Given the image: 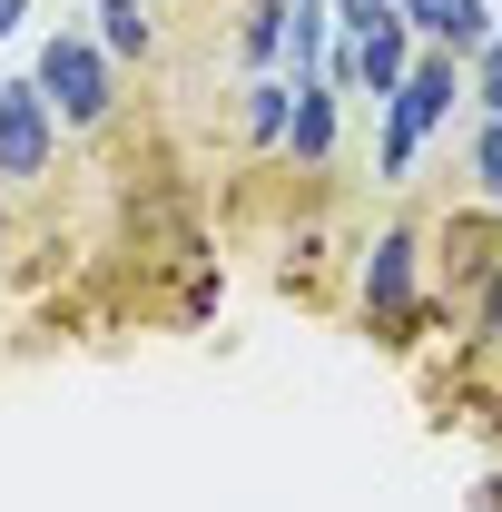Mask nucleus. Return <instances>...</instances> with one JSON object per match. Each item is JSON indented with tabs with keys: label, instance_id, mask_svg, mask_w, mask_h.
I'll return each instance as SVG.
<instances>
[{
	"label": "nucleus",
	"instance_id": "obj_1",
	"mask_svg": "<svg viewBox=\"0 0 502 512\" xmlns=\"http://www.w3.org/2000/svg\"><path fill=\"white\" fill-rule=\"evenodd\" d=\"M424 227H375L365 247H355V316H365V335H384V345H414V325L434 316V276H424Z\"/></svg>",
	"mask_w": 502,
	"mask_h": 512
},
{
	"label": "nucleus",
	"instance_id": "obj_2",
	"mask_svg": "<svg viewBox=\"0 0 502 512\" xmlns=\"http://www.w3.org/2000/svg\"><path fill=\"white\" fill-rule=\"evenodd\" d=\"M119 79H128V69L109 60L89 30H50V40H40V60H30V89L50 99L60 138H99V128L119 119Z\"/></svg>",
	"mask_w": 502,
	"mask_h": 512
},
{
	"label": "nucleus",
	"instance_id": "obj_3",
	"mask_svg": "<svg viewBox=\"0 0 502 512\" xmlns=\"http://www.w3.org/2000/svg\"><path fill=\"white\" fill-rule=\"evenodd\" d=\"M453 99H463V60L453 50H414L404 69V89L384 99V138H375V188H404L414 178V158H424V138L453 119Z\"/></svg>",
	"mask_w": 502,
	"mask_h": 512
},
{
	"label": "nucleus",
	"instance_id": "obj_4",
	"mask_svg": "<svg viewBox=\"0 0 502 512\" xmlns=\"http://www.w3.org/2000/svg\"><path fill=\"white\" fill-rule=\"evenodd\" d=\"M60 168V119L30 79H0V188H40Z\"/></svg>",
	"mask_w": 502,
	"mask_h": 512
},
{
	"label": "nucleus",
	"instance_id": "obj_5",
	"mask_svg": "<svg viewBox=\"0 0 502 512\" xmlns=\"http://www.w3.org/2000/svg\"><path fill=\"white\" fill-rule=\"evenodd\" d=\"M335 148H345V89H335V79H306V89H296V109H286L276 158L315 178V168H335Z\"/></svg>",
	"mask_w": 502,
	"mask_h": 512
},
{
	"label": "nucleus",
	"instance_id": "obj_6",
	"mask_svg": "<svg viewBox=\"0 0 502 512\" xmlns=\"http://www.w3.org/2000/svg\"><path fill=\"white\" fill-rule=\"evenodd\" d=\"M424 247H443V256H424L434 296H473V286L493 276V256H502V227L493 217H463V227H443V237H424Z\"/></svg>",
	"mask_w": 502,
	"mask_h": 512
},
{
	"label": "nucleus",
	"instance_id": "obj_7",
	"mask_svg": "<svg viewBox=\"0 0 502 512\" xmlns=\"http://www.w3.org/2000/svg\"><path fill=\"white\" fill-rule=\"evenodd\" d=\"M89 40H99L119 69H148V60H158V20H148V0H89Z\"/></svg>",
	"mask_w": 502,
	"mask_h": 512
},
{
	"label": "nucleus",
	"instance_id": "obj_8",
	"mask_svg": "<svg viewBox=\"0 0 502 512\" xmlns=\"http://www.w3.org/2000/svg\"><path fill=\"white\" fill-rule=\"evenodd\" d=\"M286 109H296V79H276V69L237 89V138H247L256 158H276V138H286Z\"/></svg>",
	"mask_w": 502,
	"mask_h": 512
},
{
	"label": "nucleus",
	"instance_id": "obj_9",
	"mask_svg": "<svg viewBox=\"0 0 502 512\" xmlns=\"http://www.w3.org/2000/svg\"><path fill=\"white\" fill-rule=\"evenodd\" d=\"M286 10H296V0H247V10H237V69H247V79H266V69L286 79Z\"/></svg>",
	"mask_w": 502,
	"mask_h": 512
},
{
	"label": "nucleus",
	"instance_id": "obj_10",
	"mask_svg": "<svg viewBox=\"0 0 502 512\" xmlns=\"http://www.w3.org/2000/svg\"><path fill=\"white\" fill-rule=\"evenodd\" d=\"M493 40V0H443V20H434V40L424 50H453V60H473Z\"/></svg>",
	"mask_w": 502,
	"mask_h": 512
},
{
	"label": "nucleus",
	"instance_id": "obj_11",
	"mask_svg": "<svg viewBox=\"0 0 502 512\" xmlns=\"http://www.w3.org/2000/svg\"><path fill=\"white\" fill-rule=\"evenodd\" d=\"M473 188H502V119H473Z\"/></svg>",
	"mask_w": 502,
	"mask_h": 512
},
{
	"label": "nucleus",
	"instance_id": "obj_12",
	"mask_svg": "<svg viewBox=\"0 0 502 512\" xmlns=\"http://www.w3.org/2000/svg\"><path fill=\"white\" fill-rule=\"evenodd\" d=\"M335 10V40H365L375 20H394V0H325Z\"/></svg>",
	"mask_w": 502,
	"mask_h": 512
},
{
	"label": "nucleus",
	"instance_id": "obj_13",
	"mask_svg": "<svg viewBox=\"0 0 502 512\" xmlns=\"http://www.w3.org/2000/svg\"><path fill=\"white\" fill-rule=\"evenodd\" d=\"M217 296H227V276H217V266H188V296H178V316H217Z\"/></svg>",
	"mask_w": 502,
	"mask_h": 512
},
{
	"label": "nucleus",
	"instance_id": "obj_14",
	"mask_svg": "<svg viewBox=\"0 0 502 512\" xmlns=\"http://www.w3.org/2000/svg\"><path fill=\"white\" fill-rule=\"evenodd\" d=\"M463 99H473L483 119H502V69H463Z\"/></svg>",
	"mask_w": 502,
	"mask_h": 512
},
{
	"label": "nucleus",
	"instance_id": "obj_15",
	"mask_svg": "<svg viewBox=\"0 0 502 512\" xmlns=\"http://www.w3.org/2000/svg\"><path fill=\"white\" fill-rule=\"evenodd\" d=\"M394 20L414 30V40H434V20H443V0H394Z\"/></svg>",
	"mask_w": 502,
	"mask_h": 512
},
{
	"label": "nucleus",
	"instance_id": "obj_16",
	"mask_svg": "<svg viewBox=\"0 0 502 512\" xmlns=\"http://www.w3.org/2000/svg\"><path fill=\"white\" fill-rule=\"evenodd\" d=\"M463 69H502V20H493V40H483V50H473Z\"/></svg>",
	"mask_w": 502,
	"mask_h": 512
},
{
	"label": "nucleus",
	"instance_id": "obj_17",
	"mask_svg": "<svg viewBox=\"0 0 502 512\" xmlns=\"http://www.w3.org/2000/svg\"><path fill=\"white\" fill-rule=\"evenodd\" d=\"M20 20H30V0H0V40H10V30H20Z\"/></svg>",
	"mask_w": 502,
	"mask_h": 512
},
{
	"label": "nucleus",
	"instance_id": "obj_18",
	"mask_svg": "<svg viewBox=\"0 0 502 512\" xmlns=\"http://www.w3.org/2000/svg\"><path fill=\"white\" fill-rule=\"evenodd\" d=\"M0 276H10V188H0Z\"/></svg>",
	"mask_w": 502,
	"mask_h": 512
},
{
	"label": "nucleus",
	"instance_id": "obj_19",
	"mask_svg": "<svg viewBox=\"0 0 502 512\" xmlns=\"http://www.w3.org/2000/svg\"><path fill=\"white\" fill-rule=\"evenodd\" d=\"M483 217H493V227H502V188H483Z\"/></svg>",
	"mask_w": 502,
	"mask_h": 512
}]
</instances>
